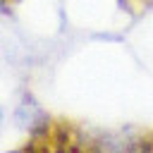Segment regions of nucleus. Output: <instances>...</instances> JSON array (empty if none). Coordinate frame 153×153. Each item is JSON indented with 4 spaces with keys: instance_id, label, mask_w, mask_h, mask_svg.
Segmentation results:
<instances>
[{
    "instance_id": "1",
    "label": "nucleus",
    "mask_w": 153,
    "mask_h": 153,
    "mask_svg": "<svg viewBox=\"0 0 153 153\" xmlns=\"http://www.w3.org/2000/svg\"><path fill=\"white\" fill-rule=\"evenodd\" d=\"M33 153H153V131H76L53 127Z\"/></svg>"
}]
</instances>
